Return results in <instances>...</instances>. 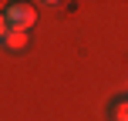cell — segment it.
Wrapping results in <instances>:
<instances>
[{
    "label": "cell",
    "instance_id": "obj_1",
    "mask_svg": "<svg viewBox=\"0 0 128 121\" xmlns=\"http://www.w3.org/2000/svg\"><path fill=\"white\" fill-rule=\"evenodd\" d=\"M0 13H4V24L7 27H17V30H30V27L37 24V7H34V3H24V0L7 3Z\"/></svg>",
    "mask_w": 128,
    "mask_h": 121
},
{
    "label": "cell",
    "instance_id": "obj_2",
    "mask_svg": "<svg viewBox=\"0 0 128 121\" xmlns=\"http://www.w3.org/2000/svg\"><path fill=\"white\" fill-rule=\"evenodd\" d=\"M27 40H30V30H17V27H7L4 37H0V44L7 47V51H24Z\"/></svg>",
    "mask_w": 128,
    "mask_h": 121
},
{
    "label": "cell",
    "instance_id": "obj_3",
    "mask_svg": "<svg viewBox=\"0 0 128 121\" xmlns=\"http://www.w3.org/2000/svg\"><path fill=\"white\" fill-rule=\"evenodd\" d=\"M108 121H128V98H125V94L111 98V104H108Z\"/></svg>",
    "mask_w": 128,
    "mask_h": 121
},
{
    "label": "cell",
    "instance_id": "obj_4",
    "mask_svg": "<svg viewBox=\"0 0 128 121\" xmlns=\"http://www.w3.org/2000/svg\"><path fill=\"white\" fill-rule=\"evenodd\" d=\"M4 30H7V24H4V13H0V37H4Z\"/></svg>",
    "mask_w": 128,
    "mask_h": 121
}]
</instances>
